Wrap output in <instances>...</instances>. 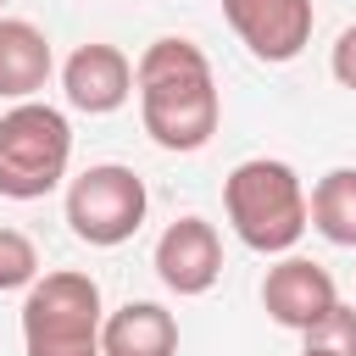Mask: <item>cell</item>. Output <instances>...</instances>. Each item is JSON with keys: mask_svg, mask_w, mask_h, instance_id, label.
Returning a JSON list of instances; mask_svg holds the SVG:
<instances>
[{"mask_svg": "<svg viewBox=\"0 0 356 356\" xmlns=\"http://www.w3.org/2000/svg\"><path fill=\"white\" fill-rule=\"evenodd\" d=\"M134 89H139V117H145V134L161 145V150H200L211 145L217 134V117H222V100H217V78H211V61L195 39H150L145 56L134 61Z\"/></svg>", "mask_w": 356, "mask_h": 356, "instance_id": "cell-1", "label": "cell"}, {"mask_svg": "<svg viewBox=\"0 0 356 356\" xmlns=\"http://www.w3.org/2000/svg\"><path fill=\"white\" fill-rule=\"evenodd\" d=\"M222 211L239 245H250L256 256H289L312 228V200L300 172L273 156H250L222 178Z\"/></svg>", "mask_w": 356, "mask_h": 356, "instance_id": "cell-2", "label": "cell"}, {"mask_svg": "<svg viewBox=\"0 0 356 356\" xmlns=\"http://www.w3.org/2000/svg\"><path fill=\"white\" fill-rule=\"evenodd\" d=\"M100 284L89 273H44L22 295V350L28 356H100Z\"/></svg>", "mask_w": 356, "mask_h": 356, "instance_id": "cell-3", "label": "cell"}, {"mask_svg": "<svg viewBox=\"0 0 356 356\" xmlns=\"http://www.w3.org/2000/svg\"><path fill=\"white\" fill-rule=\"evenodd\" d=\"M72 161L67 111L44 100H17L0 111V195L6 200H44Z\"/></svg>", "mask_w": 356, "mask_h": 356, "instance_id": "cell-4", "label": "cell"}, {"mask_svg": "<svg viewBox=\"0 0 356 356\" xmlns=\"http://www.w3.org/2000/svg\"><path fill=\"white\" fill-rule=\"evenodd\" d=\"M145 211H150V189L122 161H95L67 184V228L95 250L128 245L139 234Z\"/></svg>", "mask_w": 356, "mask_h": 356, "instance_id": "cell-5", "label": "cell"}, {"mask_svg": "<svg viewBox=\"0 0 356 356\" xmlns=\"http://www.w3.org/2000/svg\"><path fill=\"white\" fill-rule=\"evenodd\" d=\"M222 17L239 33V44L267 67L295 61L312 44V22H317L312 0H222Z\"/></svg>", "mask_w": 356, "mask_h": 356, "instance_id": "cell-6", "label": "cell"}, {"mask_svg": "<svg viewBox=\"0 0 356 356\" xmlns=\"http://www.w3.org/2000/svg\"><path fill=\"white\" fill-rule=\"evenodd\" d=\"M222 273V239L206 217H178L156 239V278L172 295H206Z\"/></svg>", "mask_w": 356, "mask_h": 356, "instance_id": "cell-7", "label": "cell"}, {"mask_svg": "<svg viewBox=\"0 0 356 356\" xmlns=\"http://www.w3.org/2000/svg\"><path fill=\"white\" fill-rule=\"evenodd\" d=\"M334 300H339V289H334L328 267L312 261V256H284V261H273L267 278H261V306H267V317H273L278 328H295V334H306Z\"/></svg>", "mask_w": 356, "mask_h": 356, "instance_id": "cell-8", "label": "cell"}, {"mask_svg": "<svg viewBox=\"0 0 356 356\" xmlns=\"http://www.w3.org/2000/svg\"><path fill=\"white\" fill-rule=\"evenodd\" d=\"M61 89H67V106L72 111L106 117V111H117L134 95V61L117 44H78L61 61Z\"/></svg>", "mask_w": 356, "mask_h": 356, "instance_id": "cell-9", "label": "cell"}, {"mask_svg": "<svg viewBox=\"0 0 356 356\" xmlns=\"http://www.w3.org/2000/svg\"><path fill=\"white\" fill-rule=\"evenodd\" d=\"M56 72V50L44 28L28 17H0V100H33Z\"/></svg>", "mask_w": 356, "mask_h": 356, "instance_id": "cell-10", "label": "cell"}, {"mask_svg": "<svg viewBox=\"0 0 356 356\" xmlns=\"http://www.w3.org/2000/svg\"><path fill=\"white\" fill-rule=\"evenodd\" d=\"M100 356H178V317L156 300H128L106 312Z\"/></svg>", "mask_w": 356, "mask_h": 356, "instance_id": "cell-11", "label": "cell"}, {"mask_svg": "<svg viewBox=\"0 0 356 356\" xmlns=\"http://www.w3.org/2000/svg\"><path fill=\"white\" fill-rule=\"evenodd\" d=\"M312 228L339 245V250H356V167H328L317 184H312Z\"/></svg>", "mask_w": 356, "mask_h": 356, "instance_id": "cell-12", "label": "cell"}, {"mask_svg": "<svg viewBox=\"0 0 356 356\" xmlns=\"http://www.w3.org/2000/svg\"><path fill=\"white\" fill-rule=\"evenodd\" d=\"M306 350H328V356H356V306L334 300L312 328H306Z\"/></svg>", "mask_w": 356, "mask_h": 356, "instance_id": "cell-13", "label": "cell"}, {"mask_svg": "<svg viewBox=\"0 0 356 356\" xmlns=\"http://www.w3.org/2000/svg\"><path fill=\"white\" fill-rule=\"evenodd\" d=\"M39 278V250L22 228H0V295L6 289H28Z\"/></svg>", "mask_w": 356, "mask_h": 356, "instance_id": "cell-14", "label": "cell"}, {"mask_svg": "<svg viewBox=\"0 0 356 356\" xmlns=\"http://www.w3.org/2000/svg\"><path fill=\"white\" fill-rule=\"evenodd\" d=\"M328 72L345 83V89H356V22L334 39V56H328Z\"/></svg>", "mask_w": 356, "mask_h": 356, "instance_id": "cell-15", "label": "cell"}, {"mask_svg": "<svg viewBox=\"0 0 356 356\" xmlns=\"http://www.w3.org/2000/svg\"><path fill=\"white\" fill-rule=\"evenodd\" d=\"M300 356H328V350H300Z\"/></svg>", "mask_w": 356, "mask_h": 356, "instance_id": "cell-16", "label": "cell"}]
</instances>
